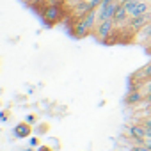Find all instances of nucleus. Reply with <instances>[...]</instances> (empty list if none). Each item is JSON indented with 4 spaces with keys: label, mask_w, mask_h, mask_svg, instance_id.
Here are the masks:
<instances>
[{
    "label": "nucleus",
    "mask_w": 151,
    "mask_h": 151,
    "mask_svg": "<svg viewBox=\"0 0 151 151\" xmlns=\"http://www.w3.org/2000/svg\"><path fill=\"white\" fill-rule=\"evenodd\" d=\"M149 11H151V6L146 2V0H139L137 6L133 7V11L130 13V16H140V14H146Z\"/></svg>",
    "instance_id": "obj_8"
},
{
    "label": "nucleus",
    "mask_w": 151,
    "mask_h": 151,
    "mask_svg": "<svg viewBox=\"0 0 151 151\" xmlns=\"http://www.w3.org/2000/svg\"><path fill=\"white\" fill-rule=\"evenodd\" d=\"M41 16L46 22V25H55L62 20L64 16V9L62 4H45L41 9Z\"/></svg>",
    "instance_id": "obj_1"
},
{
    "label": "nucleus",
    "mask_w": 151,
    "mask_h": 151,
    "mask_svg": "<svg viewBox=\"0 0 151 151\" xmlns=\"http://www.w3.org/2000/svg\"><path fill=\"white\" fill-rule=\"evenodd\" d=\"M114 30H116V20H114V18H107V20H103V22H98V25H96V29H94L93 34H94L100 41L107 43L109 37L114 34Z\"/></svg>",
    "instance_id": "obj_2"
},
{
    "label": "nucleus",
    "mask_w": 151,
    "mask_h": 151,
    "mask_svg": "<svg viewBox=\"0 0 151 151\" xmlns=\"http://www.w3.org/2000/svg\"><path fill=\"white\" fill-rule=\"evenodd\" d=\"M0 117H2V121L6 123V121H7V112H2V116H0Z\"/></svg>",
    "instance_id": "obj_16"
},
{
    "label": "nucleus",
    "mask_w": 151,
    "mask_h": 151,
    "mask_svg": "<svg viewBox=\"0 0 151 151\" xmlns=\"http://www.w3.org/2000/svg\"><path fill=\"white\" fill-rule=\"evenodd\" d=\"M149 22H151V11L146 13V14H140V16H130V20H128V29H130V32H132L133 36H137Z\"/></svg>",
    "instance_id": "obj_3"
},
{
    "label": "nucleus",
    "mask_w": 151,
    "mask_h": 151,
    "mask_svg": "<svg viewBox=\"0 0 151 151\" xmlns=\"http://www.w3.org/2000/svg\"><path fill=\"white\" fill-rule=\"evenodd\" d=\"M142 100H146L144 91H142L140 87H132L130 93H128V96H126V103H128V105H137V103H140Z\"/></svg>",
    "instance_id": "obj_6"
},
{
    "label": "nucleus",
    "mask_w": 151,
    "mask_h": 151,
    "mask_svg": "<svg viewBox=\"0 0 151 151\" xmlns=\"http://www.w3.org/2000/svg\"><path fill=\"white\" fill-rule=\"evenodd\" d=\"M25 121H27L29 124H34V123H36V116H32V114H30V116H27V117H25Z\"/></svg>",
    "instance_id": "obj_11"
},
{
    "label": "nucleus",
    "mask_w": 151,
    "mask_h": 151,
    "mask_svg": "<svg viewBox=\"0 0 151 151\" xmlns=\"http://www.w3.org/2000/svg\"><path fill=\"white\" fill-rule=\"evenodd\" d=\"M137 36H139L142 41H151V22H149V23H147V25H146L139 34H137Z\"/></svg>",
    "instance_id": "obj_9"
},
{
    "label": "nucleus",
    "mask_w": 151,
    "mask_h": 151,
    "mask_svg": "<svg viewBox=\"0 0 151 151\" xmlns=\"http://www.w3.org/2000/svg\"><path fill=\"white\" fill-rule=\"evenodd\" d=\"M121 151H151V149L144 144H133V146H130L126 149H121Z\"/></svg>",
    "instance_id": "obj_10"
},
{
    "label": "nucleus",
    "mask_w": 151,
    "mask_h": 151,
    "mask_svg": "<svg viewBox=\"0 0 151 151\" xmlns=\"http://www.w3.org/2000/svg\"><path fill=\"white\" fill-rule=\"evenodd\" d=\"M29 142H30V146H37V142H39V140H37L36 137H30V140H29Z\"/></svg>",
    "instance_id": "obj_12"
},
{
    "label": "nucleus",
    "mask_w": 151,
    "mask_h": 151,
    "mask_svg": "<svg viewBox=\"0 0 151 151\" xmlns=\"http://www.w3.org/2000/svg\"><path fill=\"white\" fill-rule=\"evenodd\" d=\"M37 151H52V149L46 147V146H41V147H37Z\"/></svg>",
    "instance_id": "obj_15"
},
{
    "label": "nucleus",
    "mask_w": 151,
    "mask_h": 151,
    "mask_svg": "<svg viewBox=\"0 0 151 151\" xmlns=\"http://www.w3.org/2000/svg\"><path fill=\"white\" fill-rule=\"evenodd\" d=\"M144 126H146L147 130H151V119H147V121H144Z\"/></svg>",
    "instance_id": "obj_13"
},
{
    "label": "nucleus",
    "mask_w": 151,
    "mask_h": 151,
    "mask_svg": "<svg viewBox=\"0 0 151 151\" xmlns=\"http://www.w3.org/2000/svg\"><path fill=\"white\" fill-rule=\"evenodd\" d=\"M144 146H147L151 149V139H144Z\"/></svg>",
    "instance_id": "obj_14"
},
{
    "label": "nucleus",
    "mask_w": 151,
    "mask_h": 151,
    "mask_svg": "<svg viewBox=\"0 0 151 151\" xmlns=\"http://www.w3.org/2000/svg\"><path fill=\"white\" fill-rule=\"evenodd\" d=\"M71 32H73V36L77 37V39H84V37H87L89 34H93L82 18L75 20V23H73V27H71Z\"/></svg>",
    "instance_id": "obj_4"
},
{
    "label": "nucleus",
    "mask_w": 151,
    "mask_h": 151,
    "mask_svg": "<svg viewBox=\"0 0 151 151\" xmlns=\"http://www.w3.org/2000/svg\"><path fill=\"white\" fill-rule=\"evenodd\" d=\"M14 137L16 139H25V137H30V124L25 121V123H18L14 126Z\"/></svg>",
    "instance_id": "obj_7"
},
{
    "label": "nucleus",
    "mask_w": 151,
    "mask_h": 151,
    "mask_svg": "<svg viewBox=\"0 0 151 151\" xmlns=\"http://www.w3.org/2000/svg\"><path fill=\"white\" fill-rule=\"evenodd\" d=\"M130 139H139V140H144L147 137V128L144 126V123H139V124H132L126 128Z\"/></svg>",
    "instance_id": "obj_5"
}]
</instances>
